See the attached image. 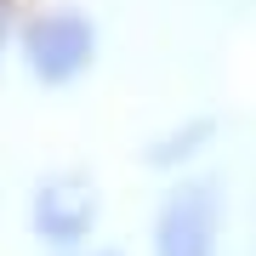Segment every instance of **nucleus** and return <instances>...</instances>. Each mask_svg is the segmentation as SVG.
I'll list each match as a JSON object with an SVG mask.
<instances>
[{"label":"nucleus","mask_w":256,"mask_h":256,"mask_svg":"<svg viewBox=\"0 0 256 256\" xmlns=\"http://www.w3.org/2000/svg\"><path fill=\"white\" fill-rule=\"evenodd\" d=\"M80 256H120V250H108V245H92V250H80Z\"/></svg>","instance_id":"5"},{"label":"nucleus","mask_w":256,"mask_h":256,"mask_svg":"<svg viewBox=\"0 0 256 256\" xmlns=\"http://www.w3.org/2000/svg\"><path fill=\"white\" fill-rule=\"evenodd\" d=\"M23 57H28V74L46 86H68L92 68L97 57V28L80 18V12H46L40 23H28L23 34Z\"/></svg>","instance_id":"3"},{"label":"nucleus","mask_w":256,"mask_h":256,"mask_svg":"<svg viewBox=\"0 0 256 256\" xmlns=\"http://www.w3.org/2000/svg\"><path fill=\"white\" fill-rule=\"evenodd\" d=\"M97 216H102L97 182L80 176V171H52L28 194V228L52 250H86L92 234H97Z\"/></svg>","instance_id":"2"},{"label":"nucleus","mask_w":256,"mask_h":256,"mask_svg":"<svg viewBox=\"0 0 256 256\" xmlns=\"http://www.w3.org/2000/svg\"><path fill=\"white\" fill-rule=\"evenodd\" d=\"M210 137V120H194V126H182V131H171L165 142H154V154H148V165H160V171H171L176 160H194L200 154V142Z\"/></svg>","instance_id":"4"},{"label":"nucleus","mask_w":256,"mask_h":256,"mask_svg":"<svg viewBox=\"0 0 256 256\" xmlns=\"http://www.w3.org/2000/svg\"><path fill=\"white\" fill-rule=\"evenodd\" d=\"M154 256H222V188L210 176H188L154 210Z\"/></svg>","instance_id":"1"},{"label":"nucleus","mask_w":256,"mask_h":256,"mask_svg":"<svg viewBox=\"0 0 256 256\" xmlns=\"http://www.w3.org/2000/svg\"><path fill=\"white\" fill-rule=\"evenodd\" d=\"M0 40H6V6H0Z\"/></svg>","instance_id":"6"}]
</instances>
